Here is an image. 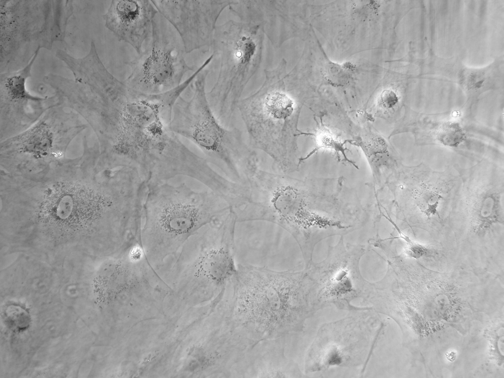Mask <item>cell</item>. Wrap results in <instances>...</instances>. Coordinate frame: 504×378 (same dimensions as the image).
<instances>
[{"instance_id": "obj_1", "label": "cell", "mask_w": 504, "mask_h": 378, "mask_svg": "<svg viewBox=\"0 0 504 378\" xmlns=\"http://www.w3.org/2000/svg\"><path fill=\"white\" fill-rule=\"evenodd\" d=\"M195 77L193 73L175 89L156 94L136 91L115 77L105 83L99 99L108 122L112 167L135 170L148 188L181 177L209 189L217 186L220 173L170 126L174 105Z\"/></svg>"}, {"instance_id": "obj_2", "label": "cell", "mask_w": 504, "mask_h": 378, "mask_svg": "<svg viewBox=\"0 0 504 378\" xmlns=\"http://www.w3.org/2000/svg\"><path fill=\"white\" fill-rule=\"evenodd\" d=\"M237 267L222 299L226 315L239 335L255 344L304 330L315 313L306 274L248 264Z\"/></svg>"}, {"instance_id": "obj_3", "label": "cell", "mask_w": 504, "mask_h": 378, "mask_svg": "<svg viewBox=\"0 0 504 378\" xmlns=\"http://www.w3.org/2000/svg\"><path fill=\"white\" fill-rule=\"evenodd\" d=\"M169 181L148 188L143 208L140 242L154 265L170 262L192 235L232 209L210 189Z\"/></svg>"}, {"instance_id": "obj_4", "label": "cell", "mask_w": 504, "mask_h": 378, "mask_svg": "<svg viewBox=\"0 0 504 378\" xmlns=\"http://www.w3.org/2000/svg\"><path fill=\"white\" fill-rule=\"evenodd\" d=\"M286 66L283 58L274 68L265 69L261 87L237 106L249 145L266 154L284 174L298 166L296 138L301 106L300 86L288 75Z\"/></svg>"}, {"instance_id": "obj_5", "label": "cell", "mask_w": 504, "mask_h": 378, "mask_svg": "<svg viewBox=\"0 0 504 378\" xmlns=\"http://www.w3.org/2000/svg\"><path fill=\"white\" fill-rule=\"evenodd\" d=\"M209 72L205 67L198 74L190 98L181 95L176 101L171 129L195 144L222 175L249 186L250 179L259 168L257 153L245 141L239 128L223 126L213 113L206 92Z\"/></svg>"}, {"instance_id": "obj_6", "label": "cell", "mask_w": 504, "mask_h": 378, "mask_svg": "<svg viewBox=\"0 0 504 378\" xmlns=\"http://www.w3.org/2000/svg\"><path fill=\"white\" fill-rule=\"evenodd\" d=\"M72 0H0L1 73L27 65L41 48L63 41Z\"/></svg>"}, {"instance_id": "obj_7", "label": "cell", "mask_w": 504, "mask_h": 378, "mask_svg": "<svg viewBox=\"0 0 504 378\" xmlns=\"http://www.w3.org/2000/svg\"><path fill=\"white\" fill-rule=\"evenodd\" d=\"M265 36L257 25L229 20L217 25L212 45L220 59L216 82L207 98L218 121L234 127L235 112L244 91L261 64Z\"/></svg>"}, {"instance_id": "obj_8", "label": "cell", "mask_w": 504, "mask_h": 378, "mask_svg": "<svg viewBox=\"0 0 504 378\" xmlns=\"http://www.w3.org/2000/svg\"><path fill=\"white\" fill-rule=\"evenodd\" d=\"M383 326L371 307L349 311L344 318L323 324L306 353L305 373L361 365L364 372Z\"/></svg>"}, {"instance_id": "obj_9", "label": "cell", "mask_w": 504, "mask_h": 378, "mask_svg": "<svg viewBox=\"0 0 504 378\" xmlns=\"http://www.w3.org/2000/svg\"><path fill=\"white\" fill-rule=\"evenodd\" d=\"M237 222L231 209L192 235L170 261L186 269L191 280L214 299L225 290L237 271Z\"/></svg>"}, {"instance_id": "obj_10", "label": "cell", "mask_w": 504, "mask_h": 378, "mask_svg": "<svg viewBox=\"0 0 504 378\" xmlns=\"http://www.w3.org/2000/svg\"><path fill=\"white\" fill-rule=\"evenodd\" d=\"M183 43L171 24L158 13L153 21L150 41L144 51L127 63L131 71L124 81L143 93H166L179 86L184 75L196 69L185 59Z\"/></svg>"}, {"instance_id": "obj_11", "label": "cell", "mask_w": 504, "mask_h": 378, "mask_svg": "<svg viewBox=\"0 0 504 378\" xmlns=\"http://www.w3.org/2000/svg\"><path fill=\"white\" fill-rule=\"evenodd\" d=\"M402 131L411 133L415 144L435 145L468 158H486L503 144L500 131L493 130L459 112L449 115H411Z\"/></svg>"}, {"instance_id": "obj_12", "label": "cell", "mask_w": 504, "mask_h": 378, "mask_svg": "<svg viewBox=\"0 0 504 378\" xmlns=\"http://www.w3.org/2000/svg\"><path fill=\"white\" fill-rule=\"evenodd\" d=\"M232 0H152L174 28L186 54L212 47L217 21Z\"/></svg>"}, {"instance_id": "obj_13", "label": "cell", "mask_w": 504, "mask_h": 378, "mask_svg": "<svg viewBox=\"0 0 504 378\" xmlns=\"http://www.w3.org/2000/svg\"><path fill=\"white\" fill-rule=\"evenodd\" d=\"M288 0H232L230 12L241 21L258 26L276 49L302 33V8Z\"/></svg>"}, {"instance_id": "obj_14", "label": "cell", "mask_w": 504, "mask_h": 378, "mask_svg": "<svg viewBox=\"0 0 504 378\" xmlns=\"http://www.w3.org/2000/svg\"><path fill=\"white\" fill-rule=\"evenodd\" d=\"M158 11L148 0H114L103 15L105 26L117 39L129 44L138 55L150 38Z\"/></svg>"}, {"instance_id": "obj_15", "label": "cell", "mask_w": 504, "mask_h": 378, "mask_svg": "<svg viewBox=\"0 0 504 378\" xmlns=\"http://www.w3.org/2000/svg\"><path fill=\"white\" fill-rule=\"evenodd\" d=\"M286 339L257 342L236 365L232 378L303 377L298 364L286 354Z\"/></svg>"}, {"instance_id": "obj_16", "label": "cell", "mask_w": 504, "mask_h": 378, "mask_svg": "<svg viewBox=\"0 0 504 378\" xmlns=\"http://www.w3.org/2000/svg\"><path fill=\"white\" fill-rule=\"evenodd\" d=\"M39 52L33 57L25 67L17 71L2 73L0 77V86L2 95L13 103H22L27 101L38 102L46 99L33 96L26 88L27 79L31 76V69Z\"/></svg>"}, {"instance_id": "obj_17", "label": "cell", "mask_w": 504, "mask_h": 378, "mask_svg": "<svg viewBox=\"0 0 504 378\" xmlns=\"http://www.w3.org/2000/svg\"><path fill=\"white\" fill-rule=\"evenodd\" d=\"M53 143L54 135L50 127L44 122H40L22 136L19 150L39 158L49 154Z\"/></svg>"}, {"instance_id": "obj_18", "label": "cell", "mask_w": 504, "mask_h": 378, "mask_svg": "<svg viewBox=\"0 0 504 378\" xmlns=\"http://www.w3.org/2000/svg\"><path fill=\"white\" fill-rule=\"evenodd\" d=\"M384 105L387 108L394 107L399 102V98L397 95L392 91H389L385 94L383 98Z\"/></svg>"}]
</instances>
